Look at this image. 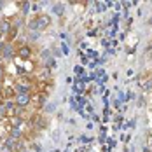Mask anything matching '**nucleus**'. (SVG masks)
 Listing matches in <instances>:
<instances>
[{
	"instance_id": "nucleus-18",
	"label": "nucleus",
	"mask_w": 152,
	"mask_h": 152,
	"mask_svg": "<svg viewBox=\"0 0 152 152\" xmlns=\"http://www.w3.org/2000/svg\"><path fill=\"white\" fill-rule=\"evenodd\" d=\"M0 121H2V117H0Z\"/></svg>"
},
{
	"instance_id": "nucleus-12",
	"label": "nucleus",
	"mask_w": 152,
	"mask_h": 152,
	"mask_svg": "<svg viewBox=\"0 0 152 152\" xmlns=\"http://www.w3.org/2000/svg\"><path fill=\"white\" fill-rule=\"evenodd\" d=\"M21 9H23V14H26L30 11V4H21Z\"/></svg>"
},
{
	"instance_id": "nucleus-4",
	"label": "nucleus",
	"mask_w": 152,
	"mask_h": 152,
	"mask_svg": "<svg viewBox=\"0 0 152 152\" xmlns=\"http://www.w3.org/2000/svg\"><path fill=\"white\" fill-rule=\"evenodd\" d=\"M18 54H19V58H30V54H31V49L30 47H21L19 51H18Z\"/></svg>"
},
{
	"instance_id": "nucleus-17",
	"label": "nucleus",
	"mask_w": 152,
	"mask_h": 152,
	"mask_svg": "<svg viewBox=\"0 0 152 152\" xmlns=\"http://www.w3.org/2000/svg\"><path fill=\"white\" fill-rule=\"evenodd\" d=\"M2 37H4V35H2V33H0V39H2Z\"/></svg>"
},
{
	"instance_id": "nucleus-13",
	"label": "nucleus",
	"mask_w": 152,
	"mask_h": 152,
	"mask_svg": "<svg viewBox=\"0 0 152 152\" xmlns=\"http://www.w3.org/2000/svg\"><path fill=\"white\" fill-rule=\"evenodd\" d=\"M11 94H12V89H11V88L5 89V98H11Z\"/></svg>"
},
{
	"instance_id": "nucleus-15",
	"label": "nucleus",
	"mask_w": 152,
	"mask_h": 152,
	"mask_svg": "<svg viewBox=\"0 0 152 152\" xmlns=\"http://www.w3.org/2000/svg\"><path fill=\"white\" fill-rule=\"evenodd\" d=\"M2 77H4V70H2V68H0V79H2Z\"/></svg>"
},
{
	"instance_id": "nucleus-1",
	"label": "nucleus",
	"mask_w": 152,
	"mask_h": 152,
	"mask_svg": "<svg viewBox=\"0 0 152 152\" xmlns=\"http://www.w3.org/2000/svg\"><path fill=\"white\" fill-rule=\"evenodd\" d=\"M14 100H16V105L18 107H26L31 102V96H30V93H16Z\"/></svg>"
},
{
	"instance_id": "nucleus-14",
	"label": "nucleus",
	"mask_w": 152,
	"mask_h": 152,
	"mask_svg": "<svg viewBox=\"0 0 152 152\" xmlns=\"http://www.w3.org/2000/svg\"><path fill=\"white\" fill-rule=\"evenodd\" d=\"M0 152H12V151H11L9 147H5V145H2V151H0Z\"/></svg>"
},
{
	"instance_id": "nucleus-6",
	"label": "nucleus",
	"mask_w": 152,
	"mask_h": 152,
	"mask_svg": "<svg viewBox=\"0 0 152 152\" xmlns=\"http://www.w3.org/2000/svg\"><path fill=\"white\" fill-rule=\"evenodd\" d=\"M63 11H65V5L63 4H54L53 5V12H56L58 16H63Z\"/></svg>"
},
{
	"instance_id": "nucleus-5",
	"label": "nucleus",
	"mask_w": 152,
	"mask_h": 152,
	"mask_svg": "<svg viewBox=\"0 0 152 152\" xmlns=\"http://www.w3.org/2000/svg\"><path fill=\"white\" fill-rule=\"evenodd\" d=\"M9 28H11V23H9L7 19L0 21V33H2V35H5V33L9 31Z\"/></svg>"
},
{
	"instance_id": "nucleus-10",
	"label": "nucleus",
	"mask_w": 152,
	"mask_h": 152,
	"mask_svg": "<svg viewBox=\"0 0 152 152\" xmlns=\"http://www.w3.org/2000/svg\"><path fill=\"white\" fill-rule=\"evenodd\" d=\"M94 5H96V11H98V12H103V11H105V4H103V2H94Z\"/></svg>"
},
{
	"instance_id": "nucleus-9",
	"label": "nucleus",
	"mask_w": 152,
	"mask_h": 152,
	"mask_svg": "<svg viewBox=\"0 0 152 152\" xmlns=\"http://www.w3.org/2000/svg\"><path fill=\"white\" fill-rule=\"evenodd\" d=\"M28 30H39V25H37V19H31L30 23H28Z\"/></svg>"
},
{
	"instance_id": "nucleus-2",
	"label": "nucleus",
	"mask_w": 152,
	"mask_h": 152,
	"mask_svg": "<svg viewBox=\"0 0 152 152\" xmlns=\"http://www.w3.org/2000/svg\"><path fill=\"white\" fill-rule=\"evenodd\" d=\"M37 19V25H39V30H44V28H47L49 25H51V18L47 14H40L35 18Z\"/></svg>"
},
{
	"instance_id": "nucleus-7",
	"label": "nucleus",
	"mask_w": 152,
	"mask_h": 152,
	"mask_svg": "<svg viewBox=\"0 0 152 152\" xmlns=\"http://www.w3.org/2000/svg\"><path fill=\"white\" fill-rule=\"evenodd\" d=\"M16 93H30V86H26V84H18V86H16Z\"/></svg>"
},
{
	"instance_id": "nucleus-11",
	"label": "nucleus",
	"mask_w": 152,
	"mask_h": 152,
	"mask_svg": "<svg viewBox=\"0 0 152 152\" xmlns=\"http://www.w3.org/2000/svg\"><path fill=\"white\" fill-rule=\"evenodd\" d=\"M16 33H18V28H16L14 25L9 28V39H12V37H16Z\"/></svg>"
},
{
	"instance_id": "nucleus-8",
	"label": "nucleus",
	"mask_w": 152,
	"mask_h": 152,
	"mask_svg": "<svg viewBox=\"0 0 152 152\" xmlns=\"http://www.w3.org/2000/svg\"><path fill=\"white\" fill-rule=\"evenodd\" d=\"M74 88H75L77 93H82L84 91V88H86V82H84V80H77L75 84H74Z\"/></svg>"
},
{
	"instance_id": "nucleus-3",
	"label": "nucleus",
	"mask_w": 152,
	"mask_h": 152,
	"mask_svg": "<svg viewBox=\"0 0 152 152\" xmlns=\"http://www.w3.org/2000/svg\"><path fill=\"white\" fill-rule=\"evenodd\" d=\"M0 54H2V58H4V60H11V58H14V49H12L11 44H5Z\"/></svg>"
},
{
	"instance_id": "nucleus-16",
	"label": "nucleus",
	"mask_w": 152,
	"mask_h": 152,
	"mask_svg": "<svg viewBox=\"0 0 152 152\" xmlns=\"http://www.w3.org/2000/svg\"><path fill=\"white\" fill-rule=\"evenodd\" d=\"M0 93H2V84H0Z\"/></svg>"
}]
</instances>
